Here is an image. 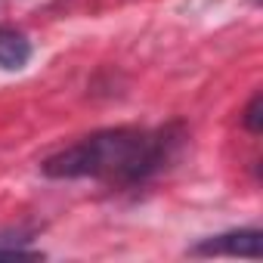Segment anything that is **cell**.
Returning <instances> with one entry per match:
<instances>
[{"label":"cell","instance_id":"obj_1","mask_svg":"<svg viewBox=\"0 0 263 263\" xmlns=\"http://www.w3.org/2000/svg\"><path fill=\"white\" fill-rule=\"evenodd\" d=\"M180 134L174 130L115 127L65 146L44 161L53 180H99L111 186H137L155 177L177 152Z\"/></svg>","mask_w":263,"mask_h":263},{"label":"cell","instance_id":"obj_2","mask_svg":"<svg viewBox=\"0 0 263 263\" xmlns=\"http://www.w3.org/2000/svg\"><path fill=\"white\" fill-rule=\"evenodd\" d=\"M260 229H232V232H223V235H211L204 241H198L192 248V254H226V257H251L257 260L260 257Z\"/></svg>","mask_w":263,"mask_h":263},{"label":"cell","instance_id":"obj_3","mask_svg":"<svg viewBox=\"0 0 263 263\" xmlns=\"http://www.w3.org/2000/svg\"><path fill=\"white\" fill-rule=\"evenodd\" d=\"M31 59V44L22 31L16 28H0V68L19 71Z\"/></svg>","mask_w":263,"mask_h":263},{"label":"cell","instance_id":"obj_4","mask_svg":"<svg viewBox=\"0 0 263 263\" xmlns=\"http://www.w3.org/2000/svg\"><path fill=\"white\" fill-rule=\"evenodd\" d=\"M260 105H263V99H260V93H254L245 108V118H241L245 130H251V134H260Z\"/></svg>","mask_w":263,"mask_h":263}]
</instances>
